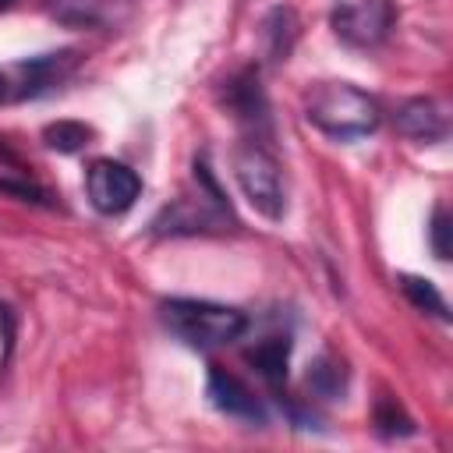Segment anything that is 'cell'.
I'll return each instance as SVG.
<instances>
[{
    "mask_svg": "<svg viewBox=\"0 0 453 453\" xmlns=\"http://www.w3.org/2000/svg\"><path fill=\"white\" fill-rule=\"evenodd\" d=\"M223 106L241 120H265V92L258 81V67H244L226 78Z\"/></svg>",
    "mask_w": 453,
    "mask_h": 453,
    "instance_id": "ba28073f",
    "label": "cell"
},
{
    "mask_svg": "<svg viewBox=\"0 0 453 453\" xmlns=\"http://www.w3.org/2000/svg\"><path fill=\"white\" fill-rule=\"evenodd\" d=\"M159 322L170 329V336L195 350L234 343L248 329V315L241 308L202 297H166L159 304Z\"/></svg>",
    "mask_w": 453,
    "mask_h": 453,
    "instance_id": "7a4b0ae2",
    "label": "cell"
},
{
    "mask_svg": "<svg viewBox=\"0 0 453 453\" xmlns=\"http://www.w3.org/2000/svg\"><path fill=\"white\" fill-rule=\"evenodd\" d=\"M85 191H88V202H92L96 212L120 216L138 202L142 177L120 159H96L85 170Z\"/></svg>",
    "mask_w": 453,
    "mask_h": 453,
    "instance_id": "5b68a950",
    "label": "cell"
},
{
    "mask_svg": "<svg viewBox=\"0 0 453 453\" xmlns=\"http://www.w3.org/2000/svg\"><path fill=\"white\" fill-rule=\"evenodd\" d=\"M11 4H14V0H0V11H7V7H11Z\"/></svg>",
    "mask_w": 453,
    "mask_h": 453,
    "instance_id": "d6986e66",
    "label": "cell"
},
{
    "mask_svg": "<svg viewBox=\"0 0 453 453\" xmlns=\"http://www.w3.org/2000/svg\"><path fill=\"white\" fill-rule=\"evenodd\" d=\"M372 425H375V432L386 435V439H403V435H414V432H418L414 421L407 418V411H403L393 396H379V400H375Z\"/></svg>",
    "mask_w": 453,
    "mask_h": 453,
    "instance_id": "9a60e30c",
    "label": "cell"
},
{
    "mask_svg": "<svg viewBox=\"0 0 453 453\" xmlns=\"http://www.w3.org/2000/svg\"><path fill=\"white\" fill-rule=\"evenodd\" d=\"M393 124L411 142H442L449 134V120H446L442 103L428 99V96H414V99L400 103L393 113Z\"/></svg>",
    "mask_w": 453,
    "mask_h": 453,
    "instance_id": "52a82bcc",
    "label": "cell"
},
{
    "mask_svg": "<svg viewBox=\"0 0 453 453\" xmlns=\"http://www.w3.org/2000/svg\"><path fill=\"white\" fill-rule=\"evenodd\" d=\"M304 117L311 127L336 142L365 138L379 127V103L350 81H319L304 96Z\"/></svg>",
    "mask_w": 453,
    "mask_h": 453,
    "instance_id": "6da1fadb",
    "label": "cell"
},
{
    "mask_svg": "<svg viewBox=\"0 0 453 453\" xmlns=\"http://www.w3.org/2000/svg\"><path fill=\"white\" fill-rule=\"evenodd\" d=\"M262 39H265V50L273 60H287L294 39H297V18L290 7H273L262 21Z\"/></svg>",
    "mask_w": 453,
    "mask_h": 453,
    "instance_id": "7c38bea8",
    "label": "cell"
},
{
    "mask_svg": "<svg viewBox=\"0 0 453 453\" xmlns=\"http://www.w3.org/2000/svg\"><path fill=\"white\" fill-rule=\"evenodd\" d=\"M0 195L18 198V202H32V205H53V202H50V191L39 188V184L28 180V177H0Z\"/></svg>",
    "mask_w": 453,
    "mask_h": 453,
    "instance_id": "2e32d148",
    "label": "cell"
},
{
    "mask_svg": "<svg viewBox=\"0 0 453 453\" xmlns=\"http://www.w3.org/2000/svg\"><path fill=\"white\" fill-rule=\"evenodd\" d=\"M400 290H403V297L418 308V311H428V315H435V319H442V322H449V308H446V297L439 294V287L432 283V280H425V276H411V273H403L400 280Z\"/></svg>",
    "mask_w": 453,
    "mask_h": 453,
    "instance_id": "4fadbf2b",
    "label": "cell"
},
{
    "mask_svg": "<svg viewBox=\"0 0 453 453\" xmlns=\"http://www.w3.org/2000/svg\"><path fill=\"white\" fill-rule=\"evenodd\" d=\"M393 25H396L393 0H336L329 11L333 35L354 50H372V46L386 42Z\"/></svg>",
    "mask_w": 453,
    "mask_h": 453,
    "instance_id": "277c9868",
    "label": "cell"
},
{
    "mask_svg": "<svg viewBox=\"0 0 453 453\" xmlns=\"http://www.w3.org/2000/svg\"><path fill=\"white\" fill-rule=\"evenodd\" d=\"M234 180L241 188V195L248 198V205L269 219L280 223L287 216V188H283V173L276 156L262 145V142H244L234 149Z\"/></svg>",
    "mask_w": 453,
    "mask_h": 453,
    "instance_id": "3957f363",
    "label": "cell"
},
{
    "mask_svg": "<svg viewBox=\"0 0 453 453\" xmlns=\"http://www.w3.org/2000/svg\"><path fill=\"white\" fill-rule=\"evenodd\" d=\"M244 361L273 386L280 389L287 379V365H290V336H265L255 347L244 350Z\"/></svg>",
    "mask_w": 453,
    "mask_h": 453,
    "instance_id": "30bf717a",
    "label": "cell"
},
{
    "mask_svg": "<svg viewBox=\"0 0 453 453\" xmlns=\"http://www.w3.org/2000/svg\"><path fill=\"white\" fill-rule=\"evenodd\" d=\"M0 99H7V78L0 74Z\"/></svg>",
    "mask_w": 453,
    "mask_h": 453,
    "instance_id": "ac0fdd59",
    "label": "cell"
},
{
    "mask_svg": "<svg viewBox=\"0 0 453 453\" xmlns=\"http://www.w3.org/2000/svg\"><path fill=\"white\" fill-rule=\"evenodd\" d=\"M78 64V53L74 50H57V53H42V57H32L21 64V74H25V88L21 96H35V92H46L53 88L57 81H64Z\"/></svg>",
    "mask_w": 453,
    "mask_h": 453,
    "instance_id": "9c48e42d",
    "label": "cell"
},
{
    "mask_svg": "<svg viewBox=\"0 0 453 453\" xmlns=\"http://www.w3.org/2000/svg\"><path fill=\"white\" fill-rule=\"evenodd\" d=\"M205 396L209 403L234 418V421H244V425H265V407L262 400L255 396V389L237 379L234 372H226L223 365H209V379H205Z\"/></svg>",
    "mask_w": 453,
    "mask_h": 453,
    "instance_id": "8992f818",
    "label": "cell"
},
{
    "mask_svg": "<svg viewBox=\"0 0 453 453\" xmlns=\"http://www.w3.org/2000/svg\"><path fill=\"white\" fill-rule=\"evenodd\" d=\"M304 382H308V389H311L315 396H322V400H340L343 389H347V365H343L336 354L322 350V354L308 365Z\"/></svg>",
    "mask_w": 453,
    "mask_h": 453,
    "instance_id": "8fae6325",
    "label": "cell"
},
{
    "mask_svg": "<svg viewBox=\"0 0 453 453\" xmlns=\"http://www.w3.org/2000/svg\"><path fill=\"white\" fill-rule=\"evenodd\" d=\"M428 241H432L435 258L446 262L449 258V212H446V205H435L432 223H428Z\"/></svg>",
    "mask_w": 453,
    "mask_h": 453,
    "instance_id": "e0dca14e",
    "label": "cell"
},
{
    "mask_svg": "<svg viewBox=\"0 0 453 453\" xmlns=\"http://www.w3.org/2000/svg\"><path fill=\"white\" fill-rule=\"evenodd\" d=\"M92 134L96 131L88 124H81V120H53V124L42 127V145L53 149V152L71 156V152H81L92 142Z\"/></svg>",
    "mask_w": 453,
    "mask_h": 453,
    "instance_id": "5bb4252c",
    "label": "cell"
}]
</instances>
